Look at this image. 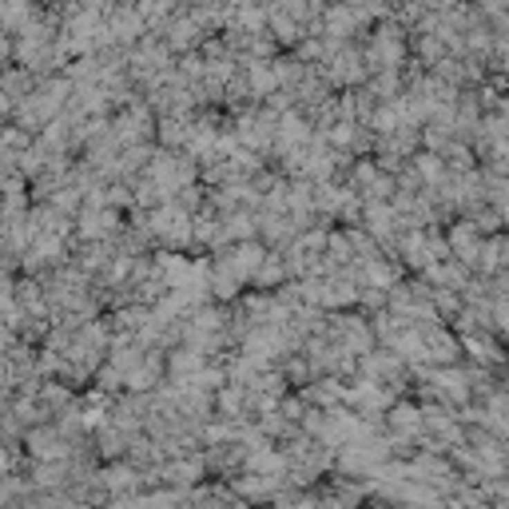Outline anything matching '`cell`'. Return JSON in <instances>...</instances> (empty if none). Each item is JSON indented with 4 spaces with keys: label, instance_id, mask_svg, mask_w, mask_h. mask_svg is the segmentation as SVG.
<instances>
[{
    "label": "cell",
    "instance_id": "cell-1",
    "mask_svg": "<svg viewBox=\"0 0 509 509\" xmlns=\"http://www.w3.org/2000/svg\"><path fill=\"white\" fill-rule=\"evenodd\" d=\"M195 474H199V465H187V461H183V465H172V470H167V481L187 485V481H195Z\"/></svg>",
    "mask_w": 509,
    "mask_h": 509
},
{
    "label": "cell",
    "instance_id": "cell-2",
    "mask_svg": "<svg viewBox=\"0 0 509 509\" xmlns=\"http://www.w3.org/2000/svg\"><path fill=\"white\" fill-rule=\"evenodd\" d=\"M239 509H243V506H239Z\"/></svg>",
    "mask_w": 509,
    "mask_h": 509
}]
</instances>
